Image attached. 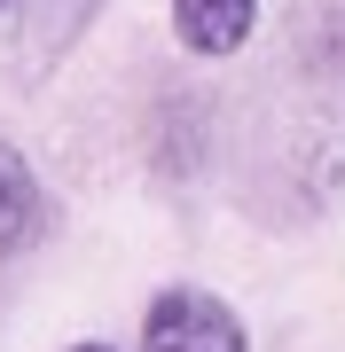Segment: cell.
Wrapping results in <instances>:
<instances>
[{
	"mask_svg": "<svg viewBox=\"0 0 345 352\" xmlns=\"http://www.w3.org/2000/svg\"><path fill=\"white\" fill-rule=\"evenodd\" d=\"M251 32H259V0H173V39L205 63L243 55Z\"/></svg>",
	"mask_w": 345,
	"mask_h": 352,
	"instance_id": "cell-4",
	"label": "cell"
},
{
	"mask_svg": "<svg viewBox=\"0 0 345 352\" xmlns=\"http://www.w3.org/2000/svg\"><path fill=\"white\" fill-rule=\"evenodd\" d=\"M48 227H55V204H48V188H39L32 157L16 149V141H0V258L39 251Z\"/></svg>",
	"mask_w": 345,
	"mask_h": 352,
	"instance_id": "cell-3",
	"label": "cell"
},
{
	"mask_svg": "<svg viewBox=\"0 0 345 352\" xmlns=\"http://www.w3.org/2000/svg\"><path fill=\"white\" fill-rule=\"evenodd\" d=\"M110 0H8L0 8V71L16 94H39L55 71L71 63V47L94 32Z\"/></svg>",
	"mask_w": 345,
	"mask_h": 352,
	"instance_id": "cell-1",
	"label": "cell"
},
{
	"mask_svg": "<svg viewBox=\"0 0 345 352\" xmlns=\"http://www.w3.org/2000/svg\"><path fill=\"white\" fill-rule=\"evenodd\" d=\"M0 8H8V0H0Z\"/></svg>",
	"mask_w": 345,
	"mask_h": 352,
	"instance_id": "cell-6",
	"label": "cell"
},
{
	"mask_svg": "<svg viewBox=\"0 0 345 352\" xmlns=\"http://www.w3.org/2000/svg\"><path fill=\"white\" fill-rule=\"evenodd\" d=\"M63 352H118V344H103V337H79V344H63Z\"/></svg>",
	"mask_w": 345,
	"mask_h": 352,
	"instance_id": "cell-5",
	"label": "cell"
},
{
	"mask_svg": "<svg viewBox=\"0 0 345 352\" xmlns=\"http://www.w3.org/2000/svg\"><path fill=\"white\" fill-rule=\"evenodd\" d=\"M141 352H251V329L220 289L165 282L141 314Z\"/></svg>",
	"mask_w": 345,
	"mask_h": 352,
	"instance_id": "cell-2",
	"label": "cell"
}]
</instances>
